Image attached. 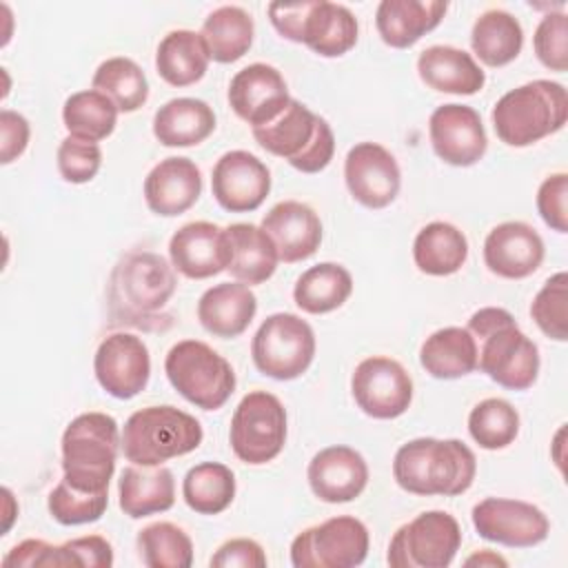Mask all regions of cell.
Wrapping results in <instances>:
<instances>
[{
    "instance_id": "1",
    "label": "cell",
    "mask_w": 568,
    "mask_h": 568,
    "mask_svg": "<svg viewBox=\"0 0 568 568\" xmlns=\"http://www.w3.org/2000/svg\"><path fill=\"white\" fill-rule=\"evenodd\" d=\"M178 288L173 266L153 251H131L113 268L106 286L113 324L158 331L169 326L164 313Z\"/></svg>"
},
{
    "instance_id": "2",
    "label": "cell",
    "mask_w": 568,
    "mask_h": 568,
    "mask_svg": "<svg viewBox=\"0 0 568 568\" xmlns=\"http://www.w3.org/2000/svg\"><path fill=\"white\" fill-rule=\"evenodd\" d=\"M477 473L475 453L459 439L417 437L402 444L393 459L397 486L413 495L455 497L466 493Z\"/></svg>"
},
{
    "instance_id": "3",
    "label": "cell",
    "mask_w": 568,
    "mask_h": 568,
    "mask_svg": "<svg viewBox=\"0 0 568 568\" xmlns=\"http://www.w3.org/2000/svg\"><path fill=\"white\" fill-rule=\"evenodd\" d=\"M468 331L479 342L477 366L508 390H528L539 373L537 344L521 333L515 317L499 306H484L468 320Z\"/></svg>"
},
{
    "instance_id": "4",
    "label": "cell",
    "mask_w": 568,
    "mask_h": 568,
    "mask_svg": "<svg viewBox=\"0 0 568 568\" xmlns=\"http://www.w3.org/2000/svg\"><path fill=\"white\" fill-rule=\"evenodd\" d=\"M568 120V93L552 80H532L504 93L493 106V129L508 146H530Z\"/></svg>"
},
{
    "instance_id": "5",
    "label": "cell",
    "mask_w": 568,
    "mask_h": 568,
    "mask_svg": "<svg viewBox=\"0 0 568 568\" xmlns=\"http://www.w3.org/2000/svg\"><path fill=\"white\" fill-rule=\"evenodd\" d=\"M120 442L122 435L111 415L98 410L78 415L62 433V479L87 493L109 490Z\"/></svg>"
},
{
    "instance_id": "6",
    "label": "cell",
    "mask_w": 568,
    "mask_h": 568,
    "mask_svg": "<svg viewBox=\"0 0 568 568\" xmlns=\"http://www.w3.org/2000/svg\"><path fill=\"white\" fill-rule=\"evenodd\" d=\"M200 422L175 406H146L135 410L122 428L120 448L131 464L160 466L202 444Z\"/></svg>"
},
{
    "instance_id": "7",
    "label": "cell",
    "mask_w": 568,
    "mask_h": 568,
    "mask_svg": "<svg viewBox=\"0 0 568 568\" xmlns=\"http://www.w3.org/2000/svg\"><path fill=\"white\" fill-rule=\"evenodd\" d=\"M253 138L264 151L284 158L302 173L324 171L335 153L331 124L295 98L273 122L255 126Z\"/></svg>"
},
{
    "instance_id": "8",
    "label": "cell",
    "mask_w": 568,
    "mask_h": 568,
    "mask_svg": "<svg viewBox=\"0 0 568 568\" xmlns=\"http://www.w3.org/2000/svg\"><path fill=\"white\" fill-rule=\"evenodd\" d=\"M171 386L202 410L222 408L235 390V371L217 351L200 339H182L164 359Z\"/></svg>"
},
{
    "instance_id": "9",
    "label": "cell",
    "mask_w": 568,
    "mask_h": 568,
    "mask_svg": "<svg viewBox=\"0 0 568 568\" xmlns=\"http://www.w3.org/2000/svg\"><path fill=\"white\" fill-rule=\"evenodd\" d=\"M251 357L262 375L280 382L295 379L315 357V333L295 313H273L253 335Z\"/></svg>"
},
{
    "instance_id": "10",
    "label": "cell",
    "mask_w": 568,
    "mask_h": 568,
    "mask_svg": "<svg viewBox=\"0 0 568 568\" xmlns=\"http://www.w3.org/2000/svg\"><path fill=\"white\" fill-rule=\"evenodd\" d=\"M231 448L244 464L273 462L286 444V408L266 390L244 395L231 417Z\"/></svg>"
},
{
    "instance_id": "11",
    "label": "cell",
    "mask_w": 568,
    "mask_h": 568,
    "mask_svg": "<svg viewBox=\"0 0 568 568\" xmlns=\"http://www.w3.org/2000/svg\"><path fill=\"white\" fill-rule=\"evenodd\" d=\"M462 546V528L446 510H426L397 528L386 561L393 568H446Z\"/></svg>"
},
{
    "instance_id": "12",
    "label": "cell",
    "mask_w": 568,
    "mask_h": 568,
    "mask_svg": "<svg viewBox=\"0 0 568 568\" xmlns=\"http://www.w3.org/2000/svg\"><path fill=\"white\" fill-rule=\"evenodd\" d=\"M368 555V528L351 515L302 530L291 544L295 568H355Z\"/></svg>"
},
{
    "instance_id": "13",
    "label": "cell",
    "mask_w": 568,
    "mask_h": 568,
    "mask_svg": "<svg viewBox=\"0 0 568 568\" xmlns=\"http://www.w3.org/2000/svg\"><path fill=\"white\" fill-rule=\"evenodd\" d=\"M351 393L368 417L395 419L404 415L413 402V379L397 359L373 355L355 366Z\"/></svg>"
},
{
    "instance_id": "14",
    "label": "cell",
    "mask_w": 568,
    "mask_h": 568,
    "mask_svg": "<svg viewBox=\"0 0 568 568\" xmlns=\"http://www.w3.org/2000/svg\"><path fill=\"white\" fill-rule=\"evenodd\" d=\"M470 517L481 539L508 548H532L550 532V521L544 510L521 499L486 497L473 506Z\"/></svg>"
},
{
    "instance_id": "15",
    "label": "cell",
    "mask_w": 568,
    "mask_h": 568,
    "mask_svg": "<svg viewBox=\"0 0 568 568\" xmlns=\"http://www.w3.org/2000/svg\"><path fill=\"white\" fill-rule=\"evenodd\" d=\"M98 384L118 399L140 395L151 377V357L146 344L131 333L104 337L93 357Z\"/></svg>"
},
{
    "instance_id": "16",
    "label": "cell",
    "mask_w": 568,
    "mask_h": 568,
    "mask_svg": "<svg viewBox=\"0 0 568 568\" xmlns=\"http://www.w3.org/2000/svg\"><path fill=\"white\" fill-rule=\"evenodd\" d=\"M344 180L348 193L366 209L388 206L402 186L397 160L377 142H359L346 153Z\"/></svg>"
},
{
    "instance_id": "17",
    "label": "cell",
    "mask_w": 568,
    "mask_h": 568,
    "mask_svg": "<svg viewBox=\"0 0 568 568\" xmlns=\"http://www.w3.org/2000/svg\"><path fill=\"white\" fill-rule=\"evenodd\" d=\"M428 135L437 158L450 166H473L488 149L481 118L468 104L437 106L428 120Z\"/></svg>"
},
{
    "instance_id": "18",
    "label": "cell",
    "mask_w": 568,
    "mask_h": 568,
    "mask_svg": "<svg viewBox=\"0 0 568 568\" xmlns=\"http://www.w3.org/2000/svg\"><path fill=\"white\" fill-rule=\"evenodd\" d=\"M211 191L224 211L248 213L266 200L271 191V171L248 151H226L213 166Z\"/></svg>"
},
{
    "instance_id": "19",
    "label": "cell",
    "mask_w": 568,
    "mask_h": 568,
    "mask_svg": "<svg viewBox=\"0 0 568 568\" xmlns=\"http://www.w3.org/2000/svg\"><path fill=\"white\" fill-rule=\"evenodd\" d=\"M288 102L291 95L284 75L264 62L240 69L229 84V104L251 129L273 122Z\"/></svg>"
},
{
    "instance_id": "20",
    "label": "cell",
    "mask_w": 568,
    "mask_h": 568,
    "mask_svg": "<svg viewBox=\"0 0 568 568\" xmlns=\"http://www.w3.org/2000/svg\"><path fill=\"white\" fill-rule=\"evenodd\" d=\"M171 264L189 280H206L229 268L231 244L226 229L213 222H189L169 242Z\"/></svg>"
},
{
    "instance_id": "21",
    "label": "cell",
    "mask_w": 568,
    "mask_h": 568,
    "mask_svg": "<svg viewBox=\"0 0 568 568\" xmlns=\"http://www.w3.org/2000/svg\"><path fill=\"white\" fill-rule=\"evenodd\" d=\"M313 495L326 504L357 499L368 484V466L362 453L351 446H328L313 455L306 468Z\"/></svg>"
},
{
    "instance_id": "22",
    "label": "cell",
    "mask_w": 568,
    "mask_h": 568,
    "mask_svg": "<svg viewBox=\"0 0 568 568\" xmlns=\"http://www.w3.org/2000/svg\"><path fill=\"white\" fill-rule=\"evenodd\" d=\"M484 262L490 273L524 280L544 262V240L526 222H501L484 240Z\"/></svg>"
},
{
    "instance_id": "23",
    "label": "cell",
    "mask_w": 568,
    "mask_h": 568,
    "mask_svg": "<svg viewBox=\"0 0 568 568\" xmlns=\"http://www.w3.org/2000/svg\"><path fill=\"white\" fill-rule=\"evenodd\" d=\"M262 229L273 240L280 262L286 264L308 260L322 244L320 215L297 200L277 202L264 215Z\"/></svg>"
},
{
    "instance_id": "24",
    "label": "cell",
    "mask_w": 568,
    "mask_h": 568,
    "mask_svg": "<svg viewBox=\"0 0 568 568\" xmlns=\"http://www.w3.org/2000/svg\"><path fill=\"white\" fill-rule=\"evenodd\" d=\"M202 193V173L189 158H164L144 178V202L155 215L189 211Z\"/></svg>"
},
{
    "instance_id": "25",
    "label": "cell",
    "mask_w": 568,
    "mask_h": 568,
    "mask_svg": "<svg viewBox=\"0 0 568 568\" xmlns=\"http://www.w3.org/2000/svg\"><path fill=\"white\" fill-rule=\"evenodd\" d=\"M257 313L255 293L242 282H222L206 288L197 302V320L215 337L242 335Z\"/></svg>"
},
{
    "instance_id": "26",
    "label": "cell",
    "mask_w": 568,
    "mask_h": 568,
    "mask_svg": "<svg viewBox=\"0 0 568 568\" xmlns=\"http://www.w3.org/2000/svg\"><path fill=\"white\" fill-rule=\"evenodd\" d=\"M417 73L426 87L455 95H473L481 91L486 82V73L475 58L450 44L424 49L417 58Z\"/></svg>"
},
{
    "instance_id": "27",
    "label": "cell",
    "mask_w": 568,
    "mask_h": 568,
    "mask_svg": "<svg viewBox=\"0 0 568 568\" xmlns=\"http://www.w3.org/2000/svg\"><path fill=\"white\" fill-rule=\"evenodd\" d=\"M446 9L448 4L442 0H382L375 27L384 44L408 49L442 22Z\"/></svg>"
},
{
    "instance_id": "28",
    "label": "cell",
    "mask_w": 568,
    "mask_h": 568,
    "mask_svg": "<svg viewBox=\"0 0 568 568\" xmlns=\"http://www.w3.org/2000/svg\"><path fill=\"white\" fill-rule=\"evenodd\" d=\"M357 18L344 4L328 0H308L300 44H306L322 58H339L357 42Z\"/></svg>"
},
{
    "instance_id": "29",
    "label": "cell",
    "mask_w": 568,
    "mask_h": 568,
    "mask_svg": "<svg viewBox=\"0 0 568 568\" xmlns=\"http://www.w3.org/2000/svg\"><path fill=\"white\" fill-rule=\"evenodd\" d=\"M120 508L131 519L164 513L175 504V479L166 466L131 464L118 479Z\"/></svg>"
},
{
    "instance_id": "30",
    "label": "cell",
    "mask_w": 568,
    "mask_h": 568,
    "mask_svg": "<svg viewBox=\"0 0 568 568\" xmlns=\"http://www.w3.org/2000/svg\"><path fill=\"white\" fill-rule=\"evenodd\" d=\"M213 131L215 113L197 98H173L153 115V135L164 146H195Z\"/></svg>"
},
{
    "instance_id": "31",
    "label": "cell",
    "mask_w": 568,
    "mask_h": 568,
    "mask_svg": "<svg viewBox=\"0 0 568 568\" xmlns=\"http://www.w3.org/2000/svg\"><path fill=\"white\" fill-rule=\"evenodd\" d=\"M226 237L231 244V264L226 271L237 282L253 286L266 282L275 273L280 262L277 248L262 226L235 222L226 226Z\"/></svg>"
},
{
    "instance_id": "32",
    "label": "cell",
    "mask_w": 568,
    "mask_h": 568,
    "mask_svg": "<svg viewBox=\"0 0 568 568\" xmlns=\"http://www.w3.org/2000/svg\"><path fill=\"white\" fill-rule=\"evenodd\" d=\"M419 364L435 379H457L477 368V342L468 328L444 326L419 348Z\"/></svg>"
},
{
    "instance_id": "33",
    "label": "cell",
    "mask_w": 568,
    "mask_h": 568,
    "mask_svg": "<svg viewBox=\"0 0 568 568\" xmlns=\"http://www.w3.org/2000/svg\"><path fill=\"white\" fill-rule=\"evenodd\" d=\"M209 60L211 55L204 38L191 29L169 31L155 51L158 75L171 87H189L202 80Z\"/></svg>"
},
{
    "instance_id": "34",
    "label": "cell",
    "mask_w": 568,
    "mask_h": 568,
    "mask_svg": "<svg viewBox=\"0 0 568 568\" xmlns=\"http://www.w3.org/2000/svg\"><path fill=\"white\" fill-rule=\"evenodd\" d=\"M413 260L426 275H453L468 260V240L450 222H430L413 242Z\"/></svg>"
},
{
    "instance_id": "35",
    "label": "cell",
    "mask_w": 568,
    "mask_h": 568,
    "mask_svg": "<svg viewBox=\"0 0 568 568\" xmlns=\"http://www.w3.org/2000/svg\"><path fill=\"white\" fill-rule=\"evenodd\" d=\"M470 47L486 67H504L521 53L524 29L513 13L488 9L473 24Z\"/></svg>"
},
{
    "instance_id": "36",
    "label": "cell",
    "mask_w": 568,
    "mask_h": 568,
    "mask_svg": "<svg viewBox=\"0 0 568 568\" xmlns=\"http://www.w3.org/2000/svg\"><path fill=\"white\" fill-rule=\"evenodd\" d=\"M253 33L255 24L251 13L235 4H224L211 11L200 31L211 60L220 64L240 60L251 49Z\"/></svg>"
},
{
    "instance_id": "37",
    "label": "cell",
    "mask_w": 568,
    "mask_h": 568,
    "mask_svg": "<svg viewBox=\"0 0 568 568\" xmlns=\"http://www.w3.org/2000/svg\"><path fill=\"white\" fill-rule=\"evenodd\" d=\"M353 293L351 273L335 262H320L306 268L293 288L295 304L311 315H324L339 308Z\"/></svg>"
},
{
    "instance_id": "38",
    "label": "cell",
    "mask_w": 568,
    "mask_h": 568,
    "mask_svg": "<svg viewBox=\"0 0 568 568\" xmlns=\"http://www.w3.org/2000/svg\"><path fill=\"white\" fill-rule=\"evenodd\" d=\"M182 497L200 515H220L235 497V475L220 462H202L184 475Z\"/></svg>"
},
{
    "instance_id": "39",
    "label": "cell",
    "mask_w": 568,
    "mask_h": 568,
    "mask_svg": "<svg viewBox=\"0 0 568 568\" xmlns=\"http://www.w3.org/2000/svg\"><path fill=\"white\" fill-rule=\"evenodd\" d=\"M91 89L104 93L122 113L138 111L149 98V80L142 67L124 55L104 60L93 73Z\"/></svg>"
},
{
    "instance_id": "40",
    "label": "cell",
    "mask_w": 568,
    "mask_h": 568,
    "mask_svg": "<svg viewBox=\"0 0 568 568\" xmlns=\"http://www.w3.org/2000/svg\"><path fill=\"white\" fill-rule=\"evenodd\" d=\"M118 106L100 91H75L64 100L62 122L69 135L100 142L109 138L118 122Z\"/></svg>"
},
{
    "instance_id": "41",
    "label": "cell",
    "mask_w": 568,
    "mask_h": 568,
    "mask_svg": "<svg viewBox=\"0 0 568 568\" xmlns=\"http://www.w3.org/2000/svg\"><path fill=\"white\" fill-rule=\"evenodd\" d=\"M140 559L149 568H189L193 564L191 537L171 521H155L138 535Z\"/></svg>"
},
{
    "instance_id": "42",
    "label": "cell",
    "mask_w": 568,
    "mask_h": 568,
    "mask_svg": "<svg viewBox=\"0 0 568 568\" xmlns=\"http://www.w3.org/2000/svg\"><path fill=\"white\" fill-rule=\"evenodd\" d=\"M468 433L479 448L501 450L519 435V413L501 397L481 399L468 415Z\"/></svg>"
},
{
    "instance_id": "43",
    "label": "cell",
    "mask_w": 568,
    "mask_h": 568,
    "mask_svg": "<svg viewBox=\"0 0 568 568\" xmlns=\"http://www.w3.org/2000/svg\"><path fill=\"white\" fill-rule=\"evenodd\" d=\"M530 315L546 337L557 342L568 339V275L564 271L544 282L532 297Z\"/></svg>"
},
{
    "instance_id": "44",
    "label": "cell",
    "mask_w": 568,
    "mask_h": 568,
    "mask_svg": "<svg viewBox=\"0 0 568 568\" xmlns=\"http://www.w3.org/2000/svg\"><path fill=\"white\" fill-rule=\"evenodd\" d=\"M109 506V490L104 493H87L78 490L64 479L49 493L47 508L51 517L62 526H80L98 521Z\"/></svg>"
},
{
    "instance_id": "45",
    "label": "cell",
    "mask_w": 568,
    "mask_h": 568,
    "mask_svg": "<svg viewBox=\"0 0 568 568\" xmlns=\"http://www.w3.org/2000/svg\"><path fill=\"white\" fill-rule=\"evenodd\" d=\"M58 171L71 184L91 182L102 166V149L98 142L67 135L58 146Z\"/></svg>"
},
{
    "instance_id": "46",
    "label": "cell",
    "mask_w": 568,
    "mask_h": 568,
    "mask_svg": "<svg viewBox=\"0 0 568 568\" xmlns=\"http://www.w3.org/2000/svg\"><path fill=\"white\" fill-rule=\"evenodd\" d=\"M532 47L539 62L550 71L568 69V20L564 11H555L541 18L535 29Z\"/></svg>"
},
{
    "instance_id": "47",
    "label": "cell",
    "mask_w": 568,
    "mask_h": 568,
    "mask_svg": "<svg viewBox=\"0 0 568 568\" xmlns=\"http://www.w3.org/2000/svg\"><path fill=\"white\" fill-rule=\"evenodd\" d=\"M69 566H89V568H109L113 566V548L102 535L75 537L58 546V568Z\"/></svg>"
},
{
    "instance_id": "48",
    "label": "cell",
    "mask_w": 568,
    "mask_h": 568,
    "mask_svg": "<svg viewBox=\"0 0 568 568\" xmlns=\"http://www.w3.org/2000/svg\"><path fill=\"white\" fill-rule=\"evenodd\" d=\"M568 175L566 173H552L548 175L539 189H537V211L541 220L557 233L568 231Z\"/></svg>"
},
{
    "instance_id": "49",
    "label": "cell",
    "mask_w": 568,
    "mask_h": 568,
    "mask_svg": "<svg viewBox=\"0 0 568 568\" xmlns=\"http://www.w3.org/2000/svg\"><path fill=\"white\" fill-rule=\"evenodd\" d=\"M211 566L215 568H264L266 555L264 548L246 537H235L224 541L215 555L211 557Z\"/></svg>"
},
{
    "instance_id": "50",
    "label": "cell",
    "mask_w": 568,
    "mask_h": 568,
    "mask_svg": "<svg viewBox=\"0 0 568 568\" xmlns=\"http://www.w3.org/2000/svg\"><path fill=\"white\" fill-rule=\"evenodd\" d=\"M29 122L24 115H20L18 111L11 109H2L0 111V162L2 164H11L13 160H18L27 144H29Z\"/></svg>"
},
{
    "instance_id": "51",
    "label": "cell",
    "mask_w": 568,
    "mask_h": 568,
    "mask_svg": "<svg viewBox=\"0 0 568 568\" xmlns=\"http://www.w3.org/2000/svg\"><path fill=\"white\" fill-rule=\"evenodd\" d=\"M4 568H58V546L44 539H24L2 557Z\"/></svg>"
},
{
    "instance_id": "52",
    "label": "cell",
    "mask_w": 568,
    "mask_h": 568,
    "mask_svg": "<svg viewBox=\"0 0 568 568\" xmlns=\"http://www.w3.org/2000/svg\"><path fill=\"white\" fill-rule=\"evenodd\" d=\"M308 11V0L302 2H271L268 4V18L271 24L275 27V31L291 40V42H300V33H302V24Z\"/></svg>"
},
{
    "instance_id": "53",
    "label": "cell",
    "mask_w": 568,
    "mask_h": 568,
    "mask_svg": "<svg viewBox=\"0 0 568 568\" xmlns=\"http://www.w3.org/2000/svg\"><path fill=\"white\" fill-rule=\"evenodd\" d=\"M473 564H477V566H508V561L504 557H499L490 550H481L479 555H473V557L466 559V566H473Z\"/></svg>"
},
{
    "instance_id": "54",
    "label": "cell",
    "mask_w": 568,
    "mask_h": 568,
    "mask_svg": "<svg viewBox=\"0 0 568 568\" xmlns=\"http://www.w3.org/2000/svg\"><path fill=\"white\" fill-rule=\"evenodd\" d=\"M2 495H4V504H7V508H4V526H2V535L11 528V524H13V517L18 515V510H13L11 508V504H13V495H11V490L9 488H2Z\"/></svg>"
},
{
    "instance_id": "55",
    "label": "cell",
    "mask_w": 568,
    "mask_h": 568,
    "mask_svg": "<svg viewBox=\"0 0 568 568\" xmlns=\"http://www.w3.org/2000/svg\"><path fill=\"white\" fill-rule=\"evenodd\" d=\"M561 435H564V426L557 430V439H555V448H557V453H555V462H557V466H559V468H564V459L559 457V448H561Z\"/></svg>"
}]
</instances>
